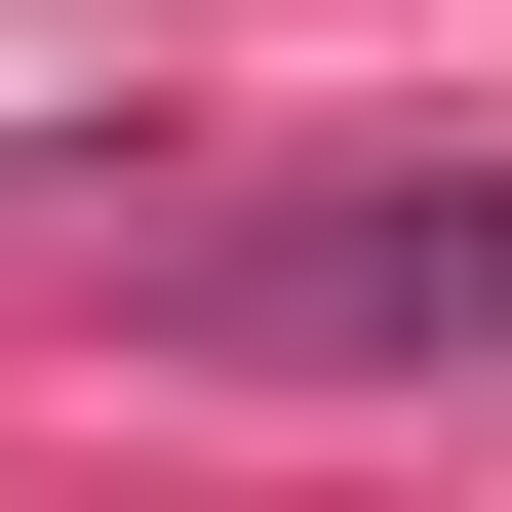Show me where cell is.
I'll use <instances>...</instances> for the list:
<instances>
[{
  "label": "cell",
  "mask_w": 512,
  "mask_h": 512,
  "mask_svg": "<svg viewBox=\"0 0 512 512\" xmlns=\"http://www.w3.org/2000/svg\"><path fill=\"white\" fill-rule=\"evenodd\" d=\"M197 355H512V158L473 197H316V237H197Z\"/></svg>",
  "instance_id": "6da1fadb"
}]
</instances>
